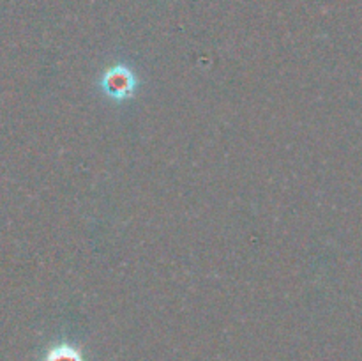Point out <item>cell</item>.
Wrapping results in <instances>:
<instances>
[{
    "label": "cell",
    "mask_w": 362,
    "mask_h": 361,
    "mask_svg": "<svg viewBox=\"0 0 362 361\" xmlns=\"http://www.w3.org/2000/svg\"><path fill=\"white\" fill-rule=\"evenodd\" d=\"M49 361H81V360L74 350L69 349V347H60V349L53 350L52 356H49Z\"/></svg>",
    "instance_id": "cell-2"
},
{
    "label": "cell",
    "mask_w": 362,
    "mask_h": 361,
    "mask_svg": "<svg viewBox=\"0 0 362 361\" xmlns=\"http://www.w3.org/2000/svg\"><path fill=\"white\" fill-rule=\"evenodd\" d=\"M136 74L133 69L124 64H117V66L110 67L103 73L99 78V88L106 98L113 99V101H127L136 92Z\"/></svg>",
    "instance_id": "cell-1"
}]
</instances>
